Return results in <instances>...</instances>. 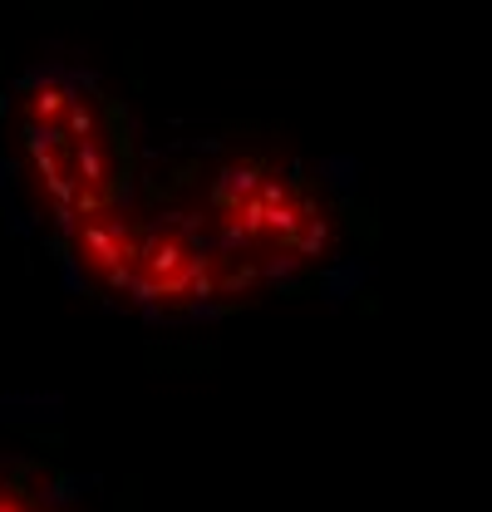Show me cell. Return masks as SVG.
I'll list each match as a JSON object with an SVG mask.
<instances>
[{"instance_id":"6da1fadb","label":"cell","mask_w":492,"mask_h":512,"mask_svg":"<svg viewBox=\"0 0 492 512\" xmlns=\"http://www.w3.org/2000/svg\"><path fill=\"white\" fill-rule=\"evenodd\" d=\"M143 197L197 227L266 296L335 286L360 266V202L345 178L281 138L192 128L143 138Z\"/></svg>"},{"instance_id":"7a4b0ae2","label":"cell","mask_w":492,"mask_h":512,"mask_svg":"<svg viewBox=\"0 0 492 512\" xmlns=\"http://www.w3.org/2000/svg\"><path fill=\"white\" fill-rule=\"evenodd\" d=\"M143 138L119 94L79 64H35L0 94V202L40 247L128 207Z\"/></svg>"},{"instance_id":"3957f363","label":"cell","mask_w":492,"mask_h":512,"mask_svg":"<svg viewBox=\"0 0 492 512\" xmlns=\"http://www.w3.org/2000/svg\"><path fill=\"white\" fill-rule=\"evenodd\" d=\"M45 252L79 291L153 320H212L266 296L251 271L143 192L119 212L64 232Z\"/></svg>"},{"instance_id":"277c9868","label":"cell","mask_w":492,"mask_h":512,"mask_svg":"<svg viewBox=\"0 0 492 512\" xmlns=\"http://www.w3.org/2000/svg\"><path fill=\"white\" fill-rule=\"evenodd\" d=\"M0 512H99V493L45 453H0Z\"/></svg>"}]
</instances>
